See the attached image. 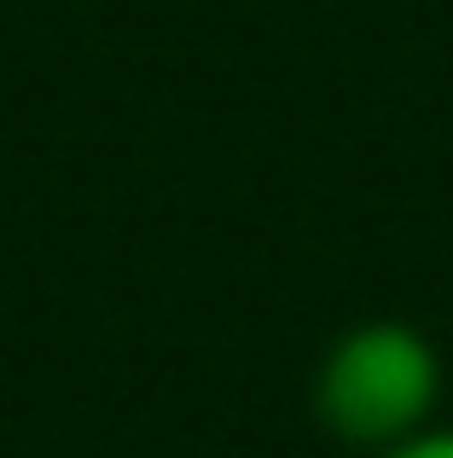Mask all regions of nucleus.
I'll list each match as a JSON object with an SVG mask.
<instances>
[{
    "mask_svg": "<svg viewBox=\"0 0 453 458\" xmlns=\"http://www.w3.org/2000/svg\"><path fill=\"white\" fill-rule=\"evenodd\" d=\"M436 394H442V366L436 348L413 325L378 319L349 331L320 366V424L355 447H396L413 429H424Z\"/></svg>",
    "mask_w": 453,
    "mask_h": 458,
    "instance_id": "f257e3e1",
    "label": "nucleus"
},
{
    "mask_svg": "<svg viewBox=\"0 0 453 458\" xmlns=\"http://www.w3.org/2000/svg\"><path fill=\"white\" fill-rule=\"evenodd\" d=\"M384 458H453V429H413V436L396 441Z\"/></svg>",
    "mask_w": 453,
    "mask_h": 458,
    "instance_id": "f03ea898",
    "label": "nucleus"
}]
</instances>
